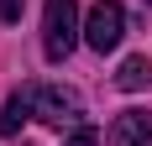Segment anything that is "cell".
<instances>
[{
	"label": "cell",
	"instance_id": "cell-1",
	"mask_svg": "<svg viewBox=\"0 0 152 146\" xmlns=\"http://www.w3.org/2000/svg\"><path fill=\"white\" fill-rule=\"evenodd\" d=\"M74 42H79V5L74 0H47V11H42V52H47V63H63L74 52Z\"/></svg>",
	"mask_w": 152,
	"mask_h": 146
},
{
	"label": "cell",
	"instance_id": "cell-2",
	"mask_svg": "<svg viewBox=\"0 0 152 146\" xmlns=\"http://www.w3.org/2000/svg\"><path fill=\"white\" fill-rule=\"evenodd\" d=\"M121 37H126V11H121V0H94L89 21H84V42H89L94 52H115Z\"/></svg>",
	"mask_w": 152,
	"mask_h": 146
},
{
	"label": "cell",
	"instance_id": "cell-3",
	"mask_svg": "<svg viewBox=\"0 0 152 146\" xmlns=\"http://www.w3.org/2000/svg\"><path fill=\"white\" fill-rule=\"evenodd\" d=\"M37 115L47 125H79L84 120V99L63 84H47V89H37Z\"/></svg>",
	"mask_w": 152,
	"mask_h": 146
},
{
	"label": "cell",
	"instance_id": "cell-4",
	"mask_svg": "<svg viewBox=\"0 0 152 146\" xmlns=\"http://www.w3.org/2000/svg\"><path fill=\"white\" fill-rule=\"evenodd\" d=\"M110 146H152V115H147V110H126V115H115Z\"/></svg>",
	"mask_w": 152,
	"mask_h": 146
},
{
	"label": "cell",
	"instance_id": "cell-5",
	"mask_svg": "<svg viewBox=\"0 0 152 146\" xmlns=\"http://www.w3.org/2000/svg\"><path fill=\"white\" fill-rule=\"evenodd\" d=\"M31 110H37V94H31V89H16L11 99H5V110H0V136H16Z\"/></svg>",
	"mask_w": 152,
	"mask_h": 146
},
{
	"label": "cell",
	"instance_id": "cell-6",
	"mask_svg": "<svg viewBox=\"0 0 152 146\" xmlns=\"http://www.w3.org/2000/svg\"><path fill=\"white\" fill-rule=\"evenodd\" d=\"M152 84V58L147 52H137V58H126L121 68H115V89H126V94H137V89Z\"/></svg>",
	"mask_w": 152,
	"mask_h": 146
},
{
	"label": "cell",
	"instance_id": "cell-7",
	"mask_svg": "<svg viewBox=\"0 0 152 146\" xmlns=\"http://www.w3.org/2000/svg\"><path fill=\"white\" fill-rule=\"evenodd\" d=\"M68 146H100V131H89V125H74Z\"/></svg>",
	"mask_w": 152,
	"mask_h": 146
},
{
	"label": "cell",
	"instance_id": "cell-8",
	"mask_svg": "<svg viewBox=\"0 0 152 146\" xmlns=\"http://www.w3.org/2000/svg\"><path fill=\"white\" fill-rule=\"evenodd\" d=\"M21 5L26 0H0V21H21Z\"/></svg>",
	"mask_w": 152,
	"mask_h": 146
}]
</instances>
